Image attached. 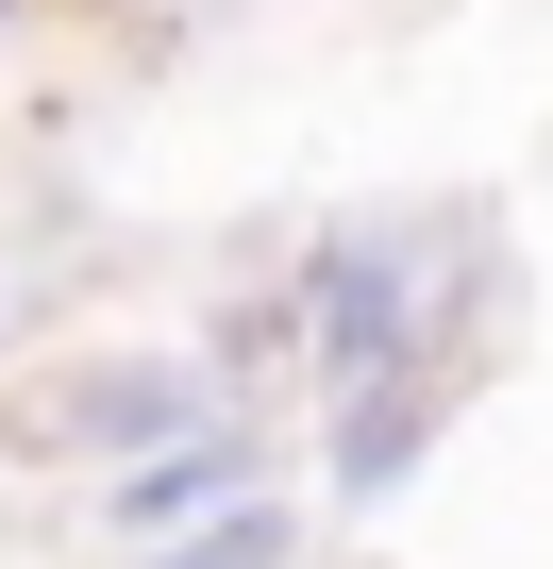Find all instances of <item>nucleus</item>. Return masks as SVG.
Here are the masks:
<instances>
[{
	"label": "nucleus",
	"instance_id": "f257e3e1",
	"mask_svg": "<svg viewBox=\"0 0 553 569\" xmlns=\"http://www.w3.org/2000/svg\"><path fill=\"white\" fill-rule=\"evenodd\" d=\"M436 302H453L436 218H336V234L303 251V352H319V386H336V402H369V386H453Z\"/></svg>",
	"mask_w": 553,
	"mask_h": 569
},
{
	"label": "nucleus",
	"instance_id": "f03ea898",
	"mask_svg": "<svg viewBox=\"0 0 553 569\" xmlns=\"http://www.w3.org/2000/svg\"><path fill=\"white\" fill-rule=\"evenodd\" d=\"M18 436H34V452H101V486H118V469L218 436V386H201L185 352H101V369H51V386L18 402Z\"/></svg>",
	"mask_w": 553,
	"mask_h": 569
},
{
	"label": "nucleus",
	"instance_id": "7ed1b4c3",
	"mask_svg": "<svg viewBox=\"0 0 553 569\" xmlns=\"http://www.w3.org/2000/svg\"><path fill=\"white\" fill-rule=\"evenodd\" d=\"M235 502H251V436H185V452H151V469L101 486V536H118V552H168V536H201V519H235Z\"/></svg>",
	"mask_w": 553,
	"mask_h": 569
},
{
	"label": "nucleus",
	"instance_id": "20e7f679",
	"mask_svg": "<svg viewBox=\"0 0 553 569\" xmlns=\"http://www.w3.org/2000/svg\"><path fill=\"white\" fill-rule=\"evenodd\" d=\"M135 569H303V519L251 486L235 519H201V536H168V552H135Z\"/></svg>",
	"mask_w": 553,
	"mask_h": 569
},
{
	"label": "nucleus",
	"instance_id": "39448f33",
	"mask_svg": "<svg viewBox=\"0 0 553 569\" xmlns=\"http://www.w3.org/2000/svg\"><path fill=\"white\" fill-rule=\"evenodd\" d=\"M0 18H18V0H0Z\"/></svg>",
	"mask_w": 553,
	"mask_h": 569
}]
</instances>
